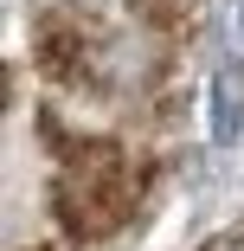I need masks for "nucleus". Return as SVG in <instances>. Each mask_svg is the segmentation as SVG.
Segmentation results:
<instances>
[{
    "instance_id": "obj_1",
    "label": "nucleus",
    "mask_w": 244,
    "mask_h": 251,
    "mask_svg": "<svg viewBox=\"0 0 244 251\" xmlns=\"http://www.w3.org/2000/svg\"><path fill=\"white\" fill-rule=\"evenodd\" d=\"M58 193H65V213H71V226H116L122 219V206H129V168H122V155L116 148H77V161H71V174L58 180Z\"/></svg>"
},
{
    "instance_id": "obj_2",
    "label": "nucleus",
    "mask_w": 244,
    "mask_h": 251,
    "mask_svg": "<svg viewBox=\"0 0 244 251\" xmlns=\"http://www.w3.org/2000/svg\"><path fill=\"white\" fill-rule=\"evenodd\" d=\"M238 123H244V65H219V77H212V135L219 142H231L238 135Z\"/></svg>"
},
{
    "instance_id": "obj_3",
    "label": "nucleus",
    "mask_w": 244,
    "mask_h": 251,
    "mask_svg": "<svg viewBox=\"0 0 244 251\" xmlns=\"http://www.w3.org/2000/svg\"><path fill=\"white\" fill-rule=\"evenodd\" d=\"M206 251H244V238H212Z\"/></svg>"
},
{
    "instance_id": "obj_4",
    "label": "nucleus",
    "mask_w": 244,
    "mask_h": 251,
    "mask_svg": "<svg viewBox=\"0 0 244 251\" xmlns=\"http://www.w3.org/2000/svg\"><path fill=\"white\" fill-rule=\"evenodd\" d=\"M238 45H244V13H238Z\"/></svg>"
}]
</instances>
